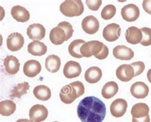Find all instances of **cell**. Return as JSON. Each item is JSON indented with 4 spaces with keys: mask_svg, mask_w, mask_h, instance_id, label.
Instances as JSON below:
<instances>
[{
    "mask_svg": "<svg viewBox=\"0 0 151 122\" xmlns=\"http://www.w3.org/2000/svg\"><path fill=\"white\" fill-rule=\"evenodd\" d=\"M105 115V104L95 97H85L78 105L77 115L82 122H102Z\"/></svg>",
    "mask_w": 151,
    "mask_h": 122,
    "instance_id": "1",
    "label": "cell"
},
{
    "mask_svg": "<svg viewBox=\"0 0 151 122\" xmlns=\"http://www.w3.org/2000/svg\"><path fill=\"white\" fill-rule=\"evenodd\" d=\"M81 53L83 57L89 58L94 56L98 60H104L109 56L108 47L103 42L93 40L86 42L81 48Z\"/></svg>",
    "mask_w": 151,
    "mask_h": 122,
    "instance_id": "2",
    "label": "cell"
},
{
    "mask_svg": "<svg viewBox=\"0 0 151 122\" xmlns=\"http://www.w3.org/2000/svg\"><path fill=\"white\" fill-rule=\"evenodd\" d=\"M73 31V26L70 22L67 21L61 22L50 31V40L54 45H61L71 38Z\"/></svg>",
    "mask_w": 151,
    "mask_h": 122,
    "instance_id": "3",
    "label": "cell"
},
{
    "mask_svg": "<svg viewBox=\"0 0 151 122\" xmlns=\"http://www.w3.org/2000/svg\"><path fill=\"white\" fill-rule=\"evenodd\" d=\"M85 88L84 84L81 81H75L70 84L66 85L61 90L59 97L63 103L70 104L84 95Z\"/></svg>",
    "mask_w": 151,
    "mask_h": 122,
    "instance_id": "4",
    "label": "cell"
},
{
    "mask_svg": "<svg viewBox=\"0 0 151 122\" xmlns=\"http://www.w3.org/2000/svg\"><path fill=\"white\" fill-rule=\"evenodd\" d=\"M59 9L65 16L73 17L82 15L84 6L81 0H66L61 4Z\"/></svg>",
    "mask_w": 151,
    "mask_h": 122,
    "instance_id": "5",
    "label": "cell"
},
{
    "mask_svg": "<svg viewBox=\"0 0 151 122\" xmlns=\"http://www.w3.org/2000/svg\"><path fill=\"white\" fill-rule=\"evenodd\" d=\"M49 111L43 105L36 104L29 110V119L32 122H42L46 120Z\"/></svg>",
    "mask_w": 151,
    "mask_h": 122,
    "instance_id": "6",
    "label": "cell"
},
{
    "mask_svg": "<svg viewBox=\"0 0 151 122\" xmlns=\"http://www.w3.org/2000/svg\"><path fill=\"white\" fill-rule=\"evenodd\" d=\"M121 27L116 23L109 24L105 27L103 31V37L108 42H114L120 37Z\"/></svg>",
    "mask_w": 151,
    "mask_h": 122,
    "instance_id": "7",
    "label": "cell"
},
{
    "mask_svg": "<svg viewBox=\"0 0 151 122\" xmlns=\"http://www.w3.org/2000/svg\"><path fill=\"white\" fill-rule=\"evenodd\" d=\"M24 44V38L19 33L15 32L12 33L7 38V48L12 52L19 51L23 47Z\"/></svg>",
    "mask_w": 151,
    "mask_h": 122,
    "instance_id": "8",
    "label": "cell"
},
{
    "mask_svg": "<svg viewBox=\"0 0 151 122\" xmlns=\"http://www.w3.org/2000/svg\"><path fill=\"white\" fill-rule=\"evenodd\" d=\"M121 15L126 21L133 22L137 20L140 16V10L136 5L128 4L122 9Z\"/></svg>",
    "mask_w": 151,
    "mask_h": 122,
    "instance_id": "9",
    "label": "cell"
},
{
    "mask_svg": "<svg viewBox=\"0 0 151 122\" xmlns=\"http://www.w3.org/2000/svg\"><path fill=\"white\" fill-rule=\"evenodd\" d=\"M82 28L89 35L96 33L100 28V23L93 15H88L82 20Z\"/></svg>",
    "mask_w": 151,
    "mask_h": 122,
    "instance_id": "10",
    "label": "cell"
},
{
    "mask_svg": "<svg viewBox=\"0 0 151 122\" xmlns=\"http://www.w3.org/2000/svg\"><path fill=\"white\" fill-rule=\"evenodd\" d=\"M128 108V103L123 98H117L111 104L110 110L112 115L116 118H120L124 115Z\"/></svg>",
    "mask_w": 151,
    "mask_h": 122,
    "instance_id": "11",
    "label": "cell"
},
{
    "mask_svg": "<svg viewBox=\"0 0 151 122\" xmlns=\"http://www.w3.org/2000/svg\"><path fill=\"white\" fill-rule=\"evenodd\" d=\"M27 35L31 40H41L45 36V28L43 25L38 23L31 25L27 29Z\"/></svg>",
    "mask_w": 151,
    "mask_h": 122,
    "instance_id": "12",
    "label": "cell"
},
{
    "mask_svg": "<svg viewBox=\"0 0 151 122\" xmlns=\"http://www.w3.org/2000/svg\"><path fill=\"white\" fill-rule=\"evenodd\" d=\"M82 72L81 65L75 61H69L65 65L63 74L68 79H73L80 76Z\"/></svg>",
    "mask_w": 151,
    "mask_h": 122,
    "instance_id": "13",
    "label": "cell"
},
{
    "mask_svg": "<svg viewBox=\"0 0 151 122\" xmlns=\"http://www.w3.org/2000/svg\"><path fill=\"white\" fill-rule=\"evenodd\" d=\"M116 76L121 81L128 82L134 77V69L131 65H122L116 70Z\"/></svg>",
    "mask_w": 151,
    "mask_h": 122,
    "instance_id": "14",
    "label": "cell"
},
{
    "mask_svg": "<svg viewBox=\"0 0 151 122\" xmlns=\"http://www.w3.org/2000/svg\"><path fill=\"white\" fill-rule=\"evenodd\" d=\"M42 66L39 61L31 60L27 61L23 66V72L26 76L29 77H34L40 73Z\"/></svg>",
    "mask_w": 151,
    "mask_h": 122,
    "instance_id": "15",
    "label": "cell"
},
{
    "mask_svg": "<svg viewBox=\"0 0 151 122\" xmlns=\"http://www.w3.org/2000/svg\"><path fill=\"white\" fill-rule=\"evenodd\" d=\"M130 92L132 95L138 99L144 98L148 95L149 88L148 86L144 82L138 81L133 83L130 88Z\"/></svg>",
    "mask_w": 151,
    "mask_h": 122,
    "instance_id": "16",
    "label": "cell"
},
{
    "mask_svg": "<svg viewBox=\"0 0 151 122\" xmlns=\"http://www.w3.org/2000/svg\"><path fill=\"white\" fill-rule=\"evenodd\" d=\"M126 40L129 44L136 45L140 44L143 35L140 29L135 26H131L127 29L125 34Z\"/></svg>",
    "mask_w": 151,
    "mask_h": 122,
    "instance_id": "17",
    "label": "cell"
},
{
    "mask_svg": "<svg viewBox=\"0 0 151 122\" xmlns=\"http://www.w3.org/2000/svg\"><path fill=\"white\" fill-rule=\"evenodd\" d=\"M113 55L120 60H130L134 57V52L126 45H117L113 49Z\"/></svg>",
    "mask_w": 151,
    "mask_h": 122,
    "instance_id": "18",
    "label": "cell"
},
{
    "mask_svg": "<svg viewBox=\"0 0 151 122\" xmlns=\"http://www.w3.org/2000/svg\"><path fill=\"white\" fill-rule=\"evenodd\" d=\"M3 65L6 72L10 75H15L19 71V61L16 57L12 55L7 56L4 59Z\"/></svg>",
    "mask_w": 151,
    "mask_h": 122,
    "instance_id": "19",
    "label": "cell"
},
{
    "mask_svg": "<svg viewBox=\"0 0 151 122\" xmlns=\"http://www.w3.org/2000/svg\"><path fill=\"white\" fill-rule=\"evenodd\" d=\"M11 15L15 20L20 22H26L28 21L30 18L29 11L20 5L14 6L12 8Z\"/></svg>",
    "mask_w": 151,
    "mask_h": 122,
    "instance_id": "20",
    "label": "cell"
},
{
    "mask_svg": "<svg viewBox=\"0 0 151 122\" xmlns=\"http://www.w3.org/2000/svg\"><path fill=\"white\" fill-rule=\"evenodd\" d=\"M27 51L33 56H41L47 53V47L44 43L40 41H33L27 45Z\"/></svg>",
    "mask_w": 151,
    "mask_h": 122,
    "instance_id": "21",
    "label": "cell"
},
{
    "mask_svg": "<svg viewBox=\"0 0 151 122\" xmlns=\"http://www.w3.org/2000/svg\"><path fill=\"white\" fill-rule=\"evenodd\" d=\"M102 77L101 70L98 66H91L87 69L84 74L86 81L91 84L96 83Z\"/></svg>",
    "mask_w": 151,
    "mask_h": 122,
    "instance_id": "22",
    "label": "cell"
},
{
    "mask_svg": "<svg viewBox=\"0 0 151 122\" xmlns=\"http://www.w3.org/2000/svg\"><path fill=\"white\" fill-rule=\"evenodd\" d=\"M45 65L46 69L49 72L52 73L57 72L61 66L60 58L56 55H50L46 58Z\"/></svg>",
    "mask_w": 151,
    "mask_h": 122,
    "instance_id": "23",
    "label": "cell"
},
{
    "mask_svg": "<svg viewBox=\"0 0 151 122\" xmlns=\"http://www.w3.org/2000/svg\"><path fill=\"white\" fill-rule=\"evenodd\" d=\"M119 90L118 84L114 81H109L103 86L101 90L103 97L106 99L112 98L116 95Z\"/></svg>",
    "mask_w": 151,
    "mask_h": 122,
    "instance_id": "24",
    "label": "cell"
},
{
    "mask_svg": "<svg viewBox=\"0 0 151 122\" xmlns=\"http://www.w3.org/2000/svg\"><path fill=\"white\" fill-rule=\"evenodd\" d=\"M33 94L37 99L42 101L48 100L51 97L50 88L45 85H39L36 86L33 90Z\"/></svg>",
    "mask_w": 151,
    "mask_h": 122,
    "instance_id": "25",
    "label": "cell"
},
{
    "mask_svg": "<svg viewBox=\"0 0 151 122\" xmlns=\"http://www.w3.org/2000/svg\"><path fill=\"white\" fill-rule=\"evenodd\" d=\"M149 108L145 103H138L134 104L132 109L131 113L135 118H144L149 115Z\"/></svg>",
    "mask_w": 151,
    "mask_h": 122,
    "instance_id": "26",
    "label": "cell"
},
{
    "mask_svg": "<svg viewBox=\"0 0 151 122\" xmlns=\"http://www.w3.org/2000/svg\"><path fill=\"white\" fill-rule=\"evenodd\" d=\"M85 43V40L82 39H77L71 42L68 46V52L71 56L76 58H83L81 53V48Z\"/></svg>",
    "mask_w": 151,
    "mask_h": 122,
    "instance_id": "27",
    "label": "cell"
},
{
    "mask_svg": "<svg viewBox=\"0 0 151 122\" xmlns=\"http://www.w3.org/2000/svg\"><path fill=\"white\" fill-rule=\"evenodd\" d=\"M16 110V104L11 100H6L0 102V113L4 116H9Z\"/></svg>",
    "mask_w": 151,
    "mask_h": 122,
    "instance_id": "28",
    "label": "cell"
},
{
    "mask_svg": "<svg viewBox=\"0 0 151 122\" xmlns=\"http://www.w3.org/2000/svg\"><path fill=\"white\" fill-rule=\"evenodd\" d=\"M29 89V85L27 82H23L21 83H19L12 90L10 94L11 98H21L22 95L27 93V90Z\"/></svg>",
    "mask_w": 151,
    "mask_h": 122,
    "instance_id": "29",
    "label": "cell"
},
{
    "mask_svg": "<svg viewBox=\"0 0 151 122\" xmlns=\"http://www.w3.org/2000/svg\"><path fill=\"white\" fill-rule=\"evenodd\" d=\"M116 13V8L113 5H108L103 8L101 15L105 20H110L114 17Z\"/></svg>",
    "mask_w": 151,
    "mask_h": 122,
    "instance_id": "30",
    "label": "cell"
},
{
    "mask_svg": "<svg viewBox=\"0 0 151 122\" xmlns=\"http://www.w3.org/2000/svg\"><path fill=\"white\" fill-rule=\"evenodd\" d=\"M143 38L140 42L141 45L144 46H149L151 45V29L149 27H144L140 29Z\"/></svg>",
    "mask_w": 151,
    "mask_h": 122,
    "instance_id": "31",
    "label": "cell"
},
{
    "mask_svg": "<svg viewBox=\"0 0 151 122\" xmlns=\"http://www.w3.org/2000/svg\"><path fill=\"white\" fill-rule=\"evenodd\" d=\"M131 65L132 66V67L134 69V77L138 76L139 75H140L145 68V66L144 62L142 61H136L132 63Z\"/></svg>",
    "mask_w": 151,
    "mask_h": 122,
    "instance_id": "32",
    "label": "cell"
},
{
    "mask_svg": "<svg viewBox=\"0 0 151 122\" xmlns=\"http://www.w3.org/2000/svg\"><path fill=\"white\" fill-rule=\"evenodd\" d=\"M86 3L90 10L93 11H97L101 6L102 4V1L101 0H96V1L86 0Z\"/></svg>",
    "mask_w": 151,
    "mask_h": 122,
    "instance_id": "33",
    "label": "cell"
},
{
    "mask_svg": "<svg viewBox=\"0 0 151 122\" xmlns=\"http://www.w3.org/2000/svg\"><path fill=\"white\" fill-rule=\"evenodd\" d=\"M142 6L145 12L151 15V0H145L143 1Z\"/></svg>",
    "mask_w": 151,
    "mask_h": 122,
    "instance_id": "34",
    "label": "cell"
},
{
    "mask_svg": "<svg viewBox=\"0 0 151 122\" xmlns=\"http://www.w3.org/2000/svg\"><path fill=\"white\" fill-rule=\"evenodd\" d=\"M150 119L149 115L144 118H135L134 117H133L132 118V122H150Z\"/></svg>",
    "mask_w": 151,
    "mask_h": 122,
    "instance_id": "35",
    "label": "cell"
},
{
    "mask_svg": "<svg viewBox=\"0 0 151 122\" xmlns=\"http://www.w3.org/2000/svg\"><path fill=\"white\" fill-rule=\"evenodd\" d=\"M147 76L148 81H149L150 83H151V69L149 70L147 74Z\"/></svg>",
    "mask_w": 151,
    "mask_h": 122,
    "instance_id": "36",
    "label": "cell"
},
{
    "mask_svg": "<svg viewBox=\"0 0 151 122\" xmlns=\"http://www.w3.org/2000/svg\"><path fill=\"white\" fill-rule=\"evenodd\" d=\"M16 122H32L28 119H19Z\"/></svg>",
    "mask_w": 151,
    "mask_h": 122,
    "instance_id": "37",
    "label": "cell"
},
{
    "mask_svg": "<svg viewBox=\"0 0 151 122\" xmlns=\"http://www.w3.org/2000/svg\"><path fill=\"white\" fill-rule=\"evenodd\" d=\"M54 122H58V121H54Z\"/></svg>",
    "mask_w": 151,
    "mask_h": 122,
    "instance_id": "38",
    "label": "cell"
}]
</instances>
